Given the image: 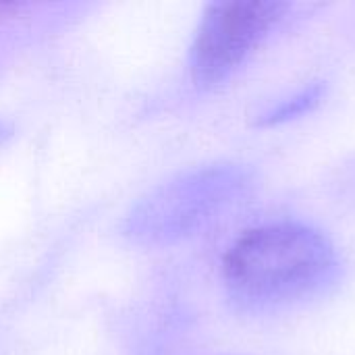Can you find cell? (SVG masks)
<instances>
[{"instance_id": "cell-2", "label": "cell", "mask_w": 355, "mask_h": 355, "mask_svg": "<svg viewBox=\"0 0 355 355\" xmlns=\"http://www.w3.org/2000/svg\"><path fill=\"white\" fill-rule=\"evenodd\" d=\"M252 181V171L235 162L187 171L154 189L135 206L129 216V231L148 241L183 237L243 196Z\"/></svg>"}, {"instance_id": "cell-4", "label": "cell", "mask_w": 355, "mask_h": 355, "mask_svg": "<svg viewBox=\"0 0 355 355\" xmlns=\"http://www.w3.org/2000/svg\"><path fill=\"white\" fill-rule=\"evenodd\" d=\"M324 92H327V85L322 81H314L310 85H306L304 89H300L297 94L281 100L279 104L266 108L258 119H256V125L260 127H275V125H283L287 121H293L310 110H314L320 100L324 98Z\"/></svg>"}, {"instance_id": "cell-1", "label": "cell", "mask_w": 355, "mask_h": 355, "mask_svg": "<svg viewBox=\"0 0 355 355\" xmlns=\"http://www.w3.org/2000/svg\"><path fill=\"white\" fill-rule=\"evenodd\" d=\"M341 277L333 241L304 223H270L239 235L223 258L233 302L252 312H277L329 293Z\"/></svg>"}, {"instance_id": "cell-3", "label": "cell", "mask_w": 355, "mask_h": 355, "mask_svg": "<svg viewBox=\"0 0 355 355\" xmlns=\"http://www.w3.org/2000/svg\"><path fill=\"white\" fill-rule=\"evenodd\" d=\"M289 2H210L193 33L189 69L198 85L227 79L289 12Z\"/></svg>"}]
</instances>
